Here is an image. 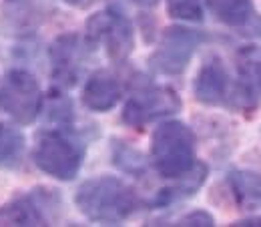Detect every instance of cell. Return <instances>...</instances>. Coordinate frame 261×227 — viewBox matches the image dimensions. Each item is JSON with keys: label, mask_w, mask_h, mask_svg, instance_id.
<instances>
[{"label": "cell", "mask_w": 261, "mask_h": 227, "mask_svg": "<svg viewBox=\"0 0 261 227\" xmlns=\"http://www.w3.org/2000/svg\"><path fill=\"white\" fill-rule=\"evenodd\" d=\"M79 211L95 223H121L139 209L135 189L113 175L85 181L74 195Z\"/></svg>", "instance_id": "cell-1"}, {"label": "cell", "mask_w": 261, "mask_h": 227, "mask_svg": "<svg viewBox=\"0 0 261 227\" xmlns=\"http://www.w3.org/2000/svg\"><path fill=\"white\" fill-rule=\"evenodd\" d=\"M151 161L167 179H179L195 167V135L181 121H167L153 131Z\"/></svg>", "instance_id": "cell-2"}, {"label": "cell", "mask_w": 261, "mask_h": 227, "mask_svg": "<svg viewBox=\"0 0 261 227\" xmlns=\"http://www.w3.org/2000/svg\"><path fill=\"white\" fill-rule=\"evenodd\" d=\"M83 147L61 131L42 133L34 147L36 167L61 181H70L76 177L83 165Z\"/></svg>", "instance_id": "cell-3"}, {"label": "cell", "mask_w": 261, "mask_h": 227, "mask_svg": "<svg viewBox=\"0 0 261 227\" xmlns=\"http://www.w3.org/2000/svg\"><path fill=\"white\" fill-rule=\"evenodd\" d=\"M87 36L91 44H100L107 51V57L117 63L125 61L135 46L129 18L115 8L95 12L87 20Z\"/></svg>", "instance_id": "cell-4"}, {"label": "cell", "mask_w": 261, "mask_h": 227, "mask_svg": "<svg viewBox=\"0 0 261 227\" xmlns=\"http://www.w3.org/2000/svg\"><path fill=\"white\" fill-rule=\"evenodd\" d=\"M0 107L18 123L29 125L40 113L42 93L31 72L10 70L0 89Z\"/></svg>", "instance_id": "cell-5"}, {"label": "cell", "mask_w": 261, "mask_h": 227, "mask_svg": "<svg viewBox=\"0 0 261 227\" xmlns=\"http://www.w3.org/2000/svg\"><path fill=\"white\" fill-rule=\"evenodd\" d=\"M201 34L185 27H169L161 36L157 51L151 55L149 65L161 74H181L201 42Z\"/></svg>", "instance_id": "cell-6"}, {"label": "cell", "mask_w": 261, "mask_h": 227, "mask_svg": "<svg viewBox=\"0 0 261 227\" xmlns=\"http://www.w3.org/2000/svg\"><path fill=\"white\" fill-rule=\"evenodd\" d=\"M181 100L169 87H145L133 93L123 109V121L133 129H143L147 123L177 113Z\"/></svg>", "instance_id": "cell-7"}, {"label": "cell", "mask_w": 261, "mask_h": 227, "mask_svg": "<svg viewBox=\"0 0 261 227\" xmlns=\"http://www.w3.org/2000/svg\"><path fill=\"white\" fill-rule=\"evenodd\" d=\"M237 66V85L233 98L239 107L251 111L261 105V46L249 44L237 51L235 55Z\"/></svg>", "instance_id": "cell-8"}, {"label": "cell", "mask_w": 261, "mask_h": 227, "mask_svg": "<svg viewBox=\"0 0 261 227\" xmlns=\"http://www.w3.org/2000/svg\"><path fill=\"white\" fill-rule=\"evenodd\" d=\"M195 98L209 107H223L231 100V81L223 61L219 57H211L199 68L193 85Z\"/></svg>", "instance_id": "cell-9"}, {"label": "cell", "mask_w": 261, "mask_h": 227, "mask_svg": "<svg viewBox=\"0 0 261 227\" xmlns=\"http://www.w3.org/2000/svg\"><path fill=\"white\" fill-rule=\"evenodd\" d=\"M48 195L42 189L14 199L0 209V225H48Z\"/></svg>", "instance_id": "cell-10"}, {"label": "cell", "mask_w": 261, "mask_h": 227, "mask_svg": "<svg viewBox=\"0 0 261 227\" xmlns=\"http://www.w3.org/2000/svg\"><path fill=\"white\" fill-rule=\"evenodd\" d=\"M83 59L81 38L76 34H63L50 46V61H53V77L59 85L70 87L76 83L79 66Z\"/></svg>", "instance_id": "cell-11"}, {"label": "cell", "mask_w": 261, "mask_h": 227, "mask_svg": "<svg viewBox=\"0 0 261 227\" xmlns=\"http://www.w3.org/2000/svg\"><path fill=\"white\" fill-rule=\"evenodd\" d=\"M121 83L109 70H97L83 89V105L95 113L111 111L121 98Z\"/></svg>", "instance_id": "cell-12"}, {"label": "cell", "mask_w": 261, "mask_h": 227, "mask_svg": "<svg viewBox=\"0 0 261 227\" xmlns=\"http://www.w3.org/2000/svg\"><path fill=\"white\" fill-rule=\"evenodd\" d=\"M207 8L219 22L233 29L245 27L255 14L251 0H207Z\"/></svg>", "instance_id": "cell-13"}, {"label": "cell", "mask_w": 261, "mask_h": 227, "mask_svg": "<svg viewBox=\"0 0 261 227\" xmlns=\"http://www.w3.org/2000/svg\"><path fill=\"white\" fill-rule=\"evenodd\" d=\"M229 187L247 209H261V175L253 171H233L229 173Z\"/></svg>", "instance_id": "cell-14"}, {"label": "cell", "mask_w": 261, "mask_h": 227, "mask_svg": "<svg viewBox=\"0 0 261 227\" xmlns=\"http://www.w3.org/2000/svg\"><path fill=\"white\" fill-rule=\"evenodd\" d=\"M207 177V167L201 165V163H195V167L185 173L183 177H179L181 181L175 185V187H169V189H163L159 197H157V205H167L171 201H177V199H183V197H189L193 195L203 185Z\"/></svg>", "instance_id": "cell-15"}, {"label": "cell", "mask_w": 261, "mask_h": 227, "mask_svg": "<svg viewBox=\"0 0 261 227\" xmlns=\"http://www.w3.org/2000/svg\"><path fill=\"white\" fill-rule=\"evenodd\" d=\"M22 151H24L22 133L8 123H0V165L2 167L16 165L22 157Z\"/></svg>", "instance_id": "cell-16"}, {"label": "cell", "mask_w": 261, "mask_h": 227, "mask_svg": "<svg viewBox=\"0 0 261 227\" xmlns=\"http://www.w3.org/2000/svg\"><path fill=\"white\" fill-rule=\"evenodd\" d=\"M167 12L179 20L199 22L203 18V4L201 0H167Z\"/></svg>", "instance_id": "cell-17"}, {"label": "cell", "mask_w": 261, "mask_h": 227, "mask_svg": "<svg viewBox=\"0 0 261 227\" xmlns=\"http://www.w3.org/2000/svg\"><path fill=\"white\" fill-rule=\"evenodd\" d=\"M175 225H187V227H211L215 225V219H213V215L211 213H207V211H201V209H197V211H191V213H187V215H183Z\"/></svg>", "instance_id": "cell-18"}, {"label": "cell", "mask_w": 261, "mask_h": 227, "mask_svg": "<svg viewBox=\"0 0 261 227\" xmlns=\"http://www.w3.org/2000/svg\"><path fill=\"white\" fill-rule=\"evenodd\" d=\"M233 225L237 227H261V217H247V219H239Z\"/></svg>", "instance_id": "cell-19"}, {"label": "cell", "mask_w": 261, "mask_h": 227, "mask_svg": "<svg viewBox=\"0 0 261 227\" xmlns=\"http://www.w3.org/2000/svg\"><path fill=\"white\" fill-rule=\"evenodd\" d=\"M66 4H70V6H76V8H87L93 0H65Z\"/></svg>", "instance_id": "cell-20"}, {"label": "cell", "mask_w": 261, "mask_h": 227, "mask_svg": "<svg viewBox=\"0 0 261 227\" xmlns=\"http://www.w3.org/2000/svg\"><path fill=\"white\" fill-rule=\"evenodd\" d=\"M133 2H137L139 6H145V8H149V6H155L159 0H133Z\"/></svg>", "instance_id": "cell-21"}]
</instances>
